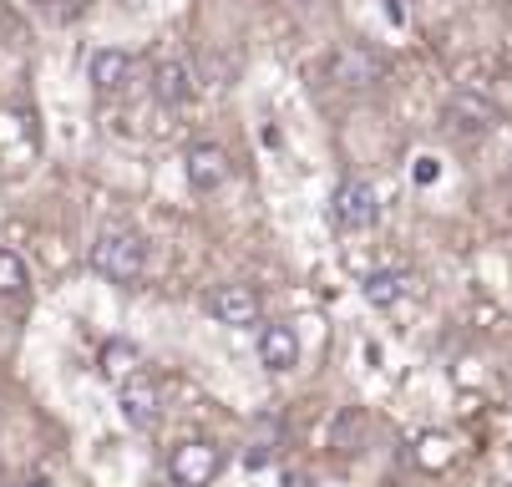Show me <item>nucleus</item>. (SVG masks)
<instances>
[{"label": "nucleus", "instance_id": "1", "mask_svg": "<svg viewBox=\"0 0 512 487\" xmlns=\"http://www.w3.org/2000/svg\"><path fill=\"white\" fill-rule=\"evenodd\" d=\"M92 269L112 285H132L148 269V244H142L137 229H102L92 239Z\"/></svg>", "mask_w": 512, "mask_h": 487}, {"label": "nucleus", "instance_id": "2", "mask_svg": "<svg viewBox=\"0 0 512 487\" xmlns=\"http://www.w3.org/2000/svg\"><path fill=\"white\" fill-rule=\"evenodd\" d=\"M117 406H122V422L132 432H153L163 422V386L148 376V371H132L122 386H117Z\"/></svg>", "mask_w": 512, "mask_h": 487}, {"label": "nucleus", "instance_id": "3", "mask_svg": "<svg viewBox=\"0 0 512 487\" xmlns=\"http://www.w3.org/2000/svg\"><path fill=\"white\" fill-rule=\"evenodd\" d=\"M330 219H335L345 234L371 229V224L381 219V198H376V188L365 183V178H345V183L335 188V198H330Z\"/></svg>", "mask_w": 512, "mask_h": 487}, {"label": "nucleus", "instance_id": "4", "mask_svg": "<svg viewBox=\"0 0 512 487\" xmlns=\"http://www.w3.org/2000/svg\"><path fill=\"white\" fill-rule=\"evenodd\" d=\"M218 472H224V452H218L213 442H178L168 452L173 487H213Z\"/></svg>", "mask_w": 512, "mask_h": 487}, {"label": "nucleus", "instance_id": "5", "mask_svg": "<svg viewBox=\"0 0 512 487\" xmlns=\"http://www.w3.org/2000/svg\"><path fill=\"white\" fill-rule=\"evenodd\" d=\"M381 72H386V61L371 51V46H340L335 56H330V77L345 87V92H365V87H376L381 82Z\"/></svg>", "mask_w": 512, "mask_h": 487}, {"label": "nucleus", "instance_id": "6", "mask_svg": "<svg viewBox=\"0 0 512 487\" xmlns=\"http://www.w3.org/2000/svg\"><path fill=\"white\" fill-rule=\"evenodd\" d=\"M259 310H264V300H259L254 285H218L208 295V315L218 325H234V330H249L259 320Z\"/></svg>", "mask_w": 512, "mask_h": 487}, {"label": "nucleus", "instance_id": "7", "mask_svg": "<svg viewBox=\"0 0 512 487\" xmlns=\"http://www.w3.org/2000/svg\"><path fill=\"white\" fill-rule=\"evenodd\" d=\"M259 361H264V371H274V376L295 371V366H300V335H295V325L269 320V325L259 330Z\"/></svg>", "mask_w": 512, "mask_h": 487}, {"label": "nucleus", "instance_id": "8", "mask_svg": "<svg viewBox=\"0 0 512 487\" xmlns=\"http://www.w3.org/2000/svg\"><path fill=\"white\" fill-rule=\"evenodd\" d=\"M188 183L198 188V193H213V188H224L229 183V153L224 148H213V143H198V148H188Z\"/></svg>", "mask_w": 512, "mask_h": 487}, {"label": "nucleus", "instance_id": "9", "mask_svg": "<svg viewBox=\"0 0 512 487\" xmlns=\"http://www.w3.org/2000/svg\"><path fill=\"white\" fill-rule=\"evenodd\" d=\"M360 295H365V305L391 310V305H401L406 295H416V274H411V269H376L371 280L360 285Z\"/></svg>", "mask_w": 512, "mask_h": 487}, {"label": "nucleus", "instance_id": "10", "mask_svg": "<svg viewBox=\"0 0 512 487\" xmlns=\"http://www.w3.org/2000/svg\"><path fill=\"white\" fill-rule=\"evenodd\" d=\"M87 82H92L97 92H122V87L132 82V56L117 51V46L92 51V61H87Z\"/></svg>", "mask_w": 512, "mask_h": 487}, {"label": "nucleus", "instance_id": "11", "mask_svg": "<svg viewBox=\"0 0 512 487\" xmlns=\"http://www.w3.org/2000/svg\"><path fill=\"white\" fill-rule=\"evenodd\" d=\"M447 117H452V127H462V132H487V127L497 122V107H492L482 92H457V97L447 102Z\"/></svg>", "mask_w": 512, "mask_h": 487}, {"label": "nucleus", "instance_id": "12", "mask_svg": "<svg viewBox=\"0 0 512 487\" xmlns=\"http://www.w3.org/2000/svg\"><path fill=\"white\" fill-rule=\"evenodd\" d=\"M193 92V72H188V61H158V72H153V97L163 107H178L188 102Z\"/></svg>", "mask_w": 512, "mask_h": 487}, {"label": "nucleus", "instance_id": "13", "mask_svg": "<svg viewBox=\"0 0 512 487\" xmlns=\"http://www.w3.org/2000/svg\"><path fill=\"white\" fill-rule=\"evenodd\" d=\"M447 462H452V437H447V432L416 437V467H421V472H442Z\"/></svg>", "mask_w": 512, "mask_h": 487}, {"label": "nucleus", "instance_id": "14", "mask_svg": "<svg viewBox=\"0 0 512 487\" xmlns=\"http://www.w3.org/2000/svg\"><path fill=\"white\" fill-rule=\"evenodd\" d=\"M132 371H137V351H132L127 340H107V345H102V376L122 386Z\"/></svg>", "mask_w": 512, "mask_h": 487}, {"label": "nucleus", "instance_id": "15", "mask_svg": "<svg viewBox=\"0 0 512 487\" xmlns=\"http://www.w3.org/2000/svg\"><path fill=\"white\" fill-rule=\"evenodd\" d=\"M31 285V269L16 249H0V295H21Z\"/></svg>", "mask_w": 512, "mask_h": 487}, {"label": "nucleus", "instance_id": "16", "mask_svg": "<svg viewBox=\"0 0 512 487\" xmlns=\"http://www.w3.org/2000/svg\"><path fill=\"white\" fill-rule=\"evenodd\" d=\"M411 178L416 183H436V178H442V163H436V158H416L411 163Z\"/></svg>", "mask_w": 512, "mask_h": 487}, {"label": "nucleus", "instance_id": "17", "mask_svg": "<svg viewBox=\"0 0 512 487\" xmlns=\"http://www.w3.org/2000/svg\"><path fill=\"white\" fill-rule=\"evenodd\" d=\"M26 487H46V482H26Z\"/></svg>", "mask_w": 512, "mask_h": 487}]
</instances>
